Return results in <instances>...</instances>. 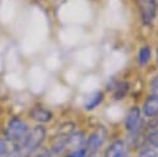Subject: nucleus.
<instances>
[{"instance_id":"6e6552de","label":"nucleus","mask_w":158,"mask_h":157,"mask_svg":"<svg viewBox=\"0 0 158 157\" xmlns=\"http://www.w3.org/2000/svg\"><path fill=\"white\" fill-rule=\"evenodd\" d=\"M102 100H104V93L102 91H94L84 101V108H85V110H94Z\"/></svg>"},{"instance_id":"0eeeda50","label":"nucleus","mask_w":158,"mask_h":157,"mask_svg":"<svg viewBox=\"0 0 158 157\" xmlns=\"http://www.w3.org/2000/svg\"><path fill=\"white\" fill-rule=\"evenodd\" d=\"M30 116L38 122H48L52 120V112L43 106H36L30 111Z\"/></svg>"},{"instance_id":"7ed1b4c3","label":"nucleus","mask_w":158,"mask_h":157,"mask_svg":"<svg viewBox=\"0 0 158 157\" xmlns=\"http://www.w3.org/2000/svg\"><path fill=\"white\" fill-rule=\"evenodd\" d=\"M125 127L130 134H136L141 127V110L138 106L131 108L125 117Z\"/></svg>"},{"instance_id":"9d476101","label":"nucleus","mask_w":158,"mask_h":157,"mask_svg":"<svg viewBox=\"0 0 158 157\" xmlns=\"http://www.w3.org/2000/svg\"><path fill=\"white\" fill-rule=\"evenodd\" d=\"M65 157H91V155L86 151V148L84 146L81 147H78V148H74L70 153H68Z\"/></svg>"},{"instance_id":"4468645a","label":"nucleus","mask_w":158,"mask_h":157,"mask_svg":"<svg viewBox=\"0 0 158 157\" xmlns=\"http://www.w3.org/2000/svg\"><path fill=\"white\" fill-rule=\"evenodd\" d=\"M122 157H130V153H128V152H127V153H125V155H123V156H122Z\"/></svg>"},{"instance_id":"20e7f679","label":"nucleus","mask_w":158,"mask_h":157,"mask_svg":"<svg viewBox=\"0 0 158 157\" xmlns=\"http://www.w3.org/2000/svg\"><path fill=\"white\" fill-rule=\"evenodd\" d=\"M138 7L141 11L142 21L144 23H152L157 12L156 0H138Z\"/></svg>"},{"instance_id":"f257e3e1","label":"nucleus","mask_w":158,"mask_h":157,"mask_svg":"<svg viewBox=\"0 0 158 157\" xmlns=\"http://www.w3.org/2000/svg\"><path fill=\"white\" fill-rule=\"evenodd\" d=\"M31 127L23 119L12 117L5 127V138L10 141L12 145H16L27 135Z\"/></svg>"},{"instance_id":"f8f14e48","label":"nucleus","mask_w":158,"mask_h":157,"mask_svg":"<svg viewBox=\"0 0 158 157\" xmlns=\"http://www.w3.org/2000/svg\"><path fill=\"white\" fill-rule=\"evenodd\" d=\"M138 157H158V152L154 150V148H151V147H147V148H143Z\"/></svg>"},{"instance_id":"1a4fd4ad","label":"nucleus","mask_w":158,"mask_h":157,"mask_svg":"<svg viewBox=\"0 0 158 157\" xmlns=\"http://www.w3.org/2000/svg\"><path fill=\"white\" fill-rule=\"evenodd\" d=\"M151 56H152L151 47H148V46L141 47L139 51H138V56H137V57H138V63H139L141 66L147 64V63L149 62V59H151Z\"/></svg>"},{"instance_id":"f03ea898","label":"nucleus","mask_w":158,"mask_h":157,"mask_svg":"<svg viewBox=\"0 0 158 157\" xmlns=\"http://www.w3.org/2000/svg\"><path fill=\"white\" fill-rule=\"evenodd\" d=\"M106 140V130L101 126L99 127L98 130H95L86 140H85V143H84V147L86 148V151L93 155L98 150H100V147L104 145Z\"/></svg>"},{"instance_id":"423d86ee","label":"nucleus","mask_w":158,"mask_h":157,"mask_svg":"<svg viewBox=\"0 0 158 157\" xmlns=\"http://www.w3.org/2000/svg\"><path fill=\"white\" fill-rule=\"evenodd\" d=\"M143 114L147 117H153L158 115V95H149L143 103Z\"/></svg>"},{"instance_id":"9b49d317","label":"nucleus","mask_w":158,"mask_h":157,"mask_svg":"<svg viewBox=\"0 0 158 157\" xmlns=\"http://www.w3.org/2000/svg\"><path fill=\"white\" fill-rule=\"evenodd\" d=\"M147 140H148V142H149L151 146H153L154 148H158V130L152 131V132L148 135Z\"/></svg>"},{"instance_id":"2eb2a0df","label":"nucleus","mask_w":158,"mask_h":157,"mask_svg":"<svg viewBox=\"0 0 158 157\" xmlns=\"http://www.w3.org/2000/svg\"><path fill=\"white\" fill-rule=\"evenodd\" d=\"M157 63H158V49H157Z\"/></svg>"},{"instance_id":"ddd939ff","label":"nucleus","mask_w":158,"mask_h":157,"mask_svg":"<svg viewBox=\"0 0 158 157\" xmlns=\"http://www.w3.org/2000/svg\"><path fill=\"white\" fill-rule=\"evenodd\" d=\"M151 87H152L153 95H158V75H156V77L151 80Z\"/></svg>"},{"instance_id":"39448f33","label":"nucleus","mask_w":158,"mask_h":157,"mask_svg":"<svg viewBox=\"0 0 158 157\" xmlns=\"http://www.w3.org/2000/svg\"><path fill=\"white\" fill-rule=\"evenodd\" d=\"M127 146L122 140H116L110 143V146L105 150L104 157H122L127 153Z\"/></svg>"}]
</instances>
